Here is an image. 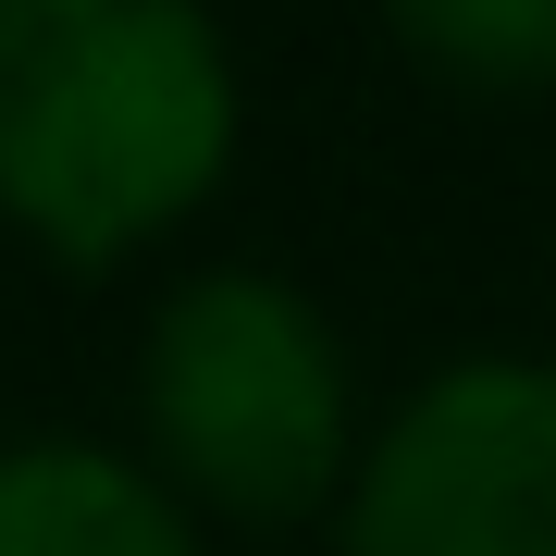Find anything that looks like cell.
I'll use <instances>...</instances> for the list:
<instances>
[{
    "label": "cell",
    "instance_id": "obj_1",
    "mask_svg": "<svg viewBox=\"0 0 556 556\" xmlns=\"http://www.w3.org/2000/svg\"><path fill=\"white\" fill-rule=\"evenodd\" d=\"M236 161V50L186 0H0V223L112 273Z\"/></svg>",
    "mask_w": 556,
    "mask_h": 556
},
{
    "label": "cell",
    "instance_id": "obj_3",
    "mask_svg": "<svg viewBox=\"0 0 556 556\" xmlns=\"http://www.w3.org/2000/svg\"><path fill=\"white\" fill-rule=\"evenodd\" d=\"M346 556H556V358H445L346 470Z\"/></svg>",
    "mask_w": 556,
    "mask_h": 556
},
{
    "label": "cell",
    "instance_id": "obj_4",
    "mask_svg": "<svg viewBox=\"0 0 556 556\" xmlns=\"http://www.w3.org/2000/svg\"><path fill=\"white\" fill-rule=\"evenodd\" d=\"M0 556H199V507L124 445L25 433L0 445Z\"/></svg>",
    "mask_w": 556,
    "mask_h": 556
},
{
    "label": "cell",
    "instance_id": "obj_2",
    "mask_svg": "<svg viewBox=\"0 0 556 556\" xmlns=\"http://www.w3.org/2000/svg\"><path fill=\"white\" fill-rule=\"evenodd\" d=\"M149 470L211 519H309L358 470L346 346L285 273H186L137 346Z\"/></svg>",
    "mask_w": 556,
    "mask_h": 556
},
{
    "label": "cell",
    "instance_id": "obj_5",
    "mask_svg": "<svg viewBox=\"0 0 556 556\" xmlns=\"http://www.w3.org/2000/svg\"><path fill=\"white\" fill-rule=\"evenodd\" d=\"M396 50L457 100H544L556 87V0H408Z\"/></svg>",
    "mask_w": 556,
    "mask_h": 556
}]
</instances>
